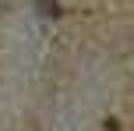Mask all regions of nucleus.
<instances>
[{
	"label": "nucleus",
	"instance_id": "f257e3e1",
	"mask_svg": "<svg viewBox=\"0 0 134 131\" xmlns=\"http://www.w3.org/2000/svg\"><path fill=\"white\" fill-rule=\"evenodd\" d=\"M39 14H60L57 0H39Z\"/></svg>",
	"mask_w": 134,
	"mask_h": 131
}]
</instances>
